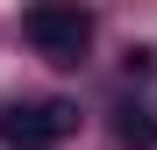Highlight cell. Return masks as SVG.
<instances>
[{"instance_id":"obj_1","label":"cell","mask_w":157,"mask_h":150,"mask_svg":"<svg viewBox=\"0 0 157 150\" xmlns=\"http://www.w3.org/2000/svg\"><path fill=\"white\" fill-rule=\"evenodd\" d=\"M21 36H29V50H36V57H50V64H86L93 14L78 7V0H29Z\"/></svg>"},{"instance_id":"obj_2","label":"cell","mask_w":157,"mask_h":150,"mask_svg":"<svg viewBox=\"0 0 157 150\" xmlns=\"http://www.w3.org/2000/svg\"><path fill=\"white\" fill-rule=\"evenodd\" d=\"M71 129H78L71 100H14V107H0V143L7 150H57Z\"/></svg>"},{"instance_id":"obj_3","label":"cell","mask_w":157,"mask_h":150,"mask_svg":"<svg viewBox=\"0 0 157 150\" xmlns=\"http://www.w3.org/2000/svg\"><path fill=\"white\" fill-rule=\"evenodd\" d=\"M114 143L121 150H157V107L150 100H128V107L114 114Z\"/></svg>"},{"instance_id":"obj_4","label":"cell","mask_w":157,"mask_h":150,"mask_svg":"<svg viewBox=\"0 0 157 150\" xmlns=\"http://www.w3.org/2000/svg\"><path fill=\"white\" fill-rule=\"evenodd\" d=\"M121 71H128V79H150V71H157V50L150 43H128L121 50Z\"/></svg>"}]
</instances>
